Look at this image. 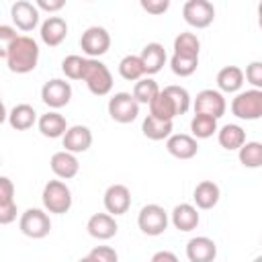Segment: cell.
Listing matches in <instances>:
<instances>
[{
	"instance_id": "obj_30",
	"label": "cell",
	"mask_w": 262,
	"mask_h": 262,
	"mask_svg": "<svg viewBox=\"0 0 262 262\" xmlns=\"http://www.w3.org/2000/svg\"><path fill=\"white\" fill-rule=\"evenodd\" d=\"M217 119L203 115V113H194V117L190 119V133L194 139H209L213 133H217Z\"/></svg>"
},
{
	"instance_id": "obj_1",
	"label": "cell",
	"mask_w": 262,
	"mask_h": 262,
	"mask_svg": "<svg viewBox=\"0 0 262 262\" xmlns=\"http://www.w3.org/2000/svg\"><path fill=\"white\" fill-rule=\"evenodd\" d=\"M0 55L12 74H29L39 63V45L33 37L18 35L8 47H2Z\"/></svg>"
},
{
	"instance_id": "obj_26",
	"label": "cell",
	"mask_w": 262,
	"mask_h": 262,
	"mask_svg": "<svg viewBox=\"0 0 262 262\" xmlns=\"http://www.w3.org/2000/svg\"><path fill=\"white\" fill-rule=\"evenodd\" d=\"M149 115L156 117V119H160V121H174L180 113H178V106H176L174 98H172L166 90H162V92L151 100V104H149Z\"/></svg>"
},
{
	"instance_id": "obj_21",
	"label": "cell",
	"mask_w": 262,
	"mask_h": 262,
	"mask_svg": "<svg viewBox=\"0 0 262 262\" xmlns=\"http://www.w3.org/2000/svg\"><path fill=\"white\" fill-rule=\"evenodd\" d=\"M37 127H39V131H41V135H43V137H49V139L63 137L66 131L70 129L66 117L59 115L57 111H49V113L41 115L39 121H37Z\"/></svg>"
},
{
	"instance_id": "obj_43",
	"label": "cell",
	"mask_w": 262,
	"mask_h": 262,
	"mask_svg": "<svg viewBox=\"0 0 262 262\" xmlns=\"http://www.w3.org/2000/svg\"><path fill=\"white\" fill-rule=\"evenodd\" d=\"M149 262H180V260H178V256H176L174 252H170V250H160V252H156V254L151 256Z\"/></svg>"
},
{
	"instance_id": "obj_44",
	"label": "cell",
	"mask_w": 262,
	"mask_h": 262,
	"mask_svg": "<svg viewBox=\"0 0 262 262\" xmlns=\"http://www.w3.org/2000/svg\"><path fill=\"white\" fill-rule=\"evenodd\" d=\"M258 25H260V29H262V2L258 4Z\"/></svg>"
},
{
	"instance_id": "obj_7",
	"label": "cell",
	"mask_w": 262,
	"mask_h": 262,
	"mask_svg": "<svg viewBox=\"0 0 262 262\" xmlns=\"http://www.w3.org/2000/svg\"><path fill=\"white\" fill-rule=\"evenodd\" d=\"M18 229L23 231V235H27L31 239H43L51 231V219L43 209L33 207V209H27L20 215Z\"/></svg>"
},
{
	"instance_id": "obj_18",
	"label": "cell",
	"mask_w": 262,
	"mask_h": 262,
	"mask_svg": "<svg viewBox=\"0 0 262 262\" xmlns=\"http://www.w3.org/2000/svg\"><path fill=\"white\" fill-rule=\"evenodd\" d=\"M49 166H51V172L59 180H70V178L78 176V172H80V162H78L76 154H70L66 149L55 151L49 160Z\"/></svg>"
},
{
	"instance_id": "obj_41",
	"label": "cell",
	"mask_w": 262,
	"mask_h": 262,
	"mask_svg": "<svg viewBox=\"0 0 262 262\" xmlns=\"http://www.w3.org/2000/svg\"><path fill=\"white\" fill-rule=\"evenodd\" d=\"M66 6L63 0H37V8L39 10H47V12H57Z\"/></svg>"
},
{
	"instance_id": "obj_9",
	"label": "cell",
	"mask_w": 262,
	"mask_h": 262,
	"mask_svg": "<svg viewBox=\"0 0 262 262\" xmlns=\"http://www.w3.org/2000/svg\"><path fill=\"white\" fill-rule=\"evenodd\" d=\"M184 20L194 29H207L215 20V6L209 0H188L182 6Z\"/></svg>"
},
{
	"instance_id": "obj_19",
	"label": "cell",
	"mask_w": 262,
	"mask_h": 262,
	"mask_svg": "<svg viewBox=\"0 0 262 262\" xmlns=\"http://www.w3.org/2000/svg\"><path fill=\"white\" fill-rule=\"evenodd\" d=\"M86 229L94 239H111V237L117 235L119 225H117V221L111 213H94L88 219Z\"/></svg>"
},
{
	"instance_id": "obj_17",
	"label": "cell",
	"mask_w": 262,
	"mask_h": 262,
	"mask_svg": "<svg viewBox=\"0 0 262 262\" xmlns=\"http://www.w3.org/2000/svg\"><path fill=\"white\" fill-rule=\"evenodd\" d=\"M61 143H63L66 151H70V154L88 151L92 145V131L86 125H72L66 131V135L61 137Z\"/></svg>"
},
{
	"instance_id": "obj_10",
	"label": "cell",
	"mask_w": 262,
	"mask_h": 262,
	"mask_svg": "<svg viewBox=\"0 0 262 262\" xmlns=\"http://www.w3.org/2000/svg\"><path fill=\"white\" fill-rule=\"evenodd\" d=\"M192 108L194 113H203V115H209V117H223L225 111H227V102H225V96L223 92L219 90H213V88H205L196 94L194 102H192Z\"/></svg>"
},
{
	"instance_id": "obj_45",
	"label": "cell",
	"mask_w": 262,
	"mask_h": 262,
	"mask_svg": "<svg viewBox=\"0 0 262 262\" xmlns=\"http://www.w3.org/2000/svg\"><path fill=\"white\" fill-rule=\"evenodd\" d=\"M78 262H98V260H94V258H92V256L88 254V256H84V258H80Z\"/></svg>"
},
{
	"instance_id": "obj_2",
	"label": "cell",
	"mask_w": 262,
	"mask_h": 262,
	"mask_svg": "<svg viewBox=\"0 0 262 262\" xmlns=\"http://www.w3.org/2000/svg\"><path fill=\"white\" fill-rule=\"evenodd\" d=\"M41 201H43L45 211L55 213V215H63L72 209V190L63 180H49L43 186Z\"/></svg>"
},
{
	"instance_id": "obj_12",
	"label": "cell",
	"mask_w": 262,
	"mask_h": 262,
	"mask_svg": "<svg viewBox=\"0 0 262 262\" xmlns=\"http://www.w3.org/2000/svg\"><path fill=\"white\" fill-rule=\"evenodd\" d=\"M102 203H104L106 213H111L113 217L125 215L129 211V207H131V190L125 184H111L104 190Z\"/></svg>"
},
{
	"instance_id": "obj_5",
	"label": "cell",
	"mask_w": 262,
	"mask_h": 262,
	"mask_svg": "<svg viewBox=\"0 0 262 262\" xmlns=\"http://www.w3.org/2000/svg\"><path fill=\"white\" fill-rule=\"evenodd\" d=\"M108 115L113 121L121 123V125H127V123H133L139 115V102L133 98L131 92H115L111 98H108Z\"/></svg>"
},
{
	"instance_id": "obj_29",
	"label": "cell",
	"mask_w": 262,
	"mask_h": 262,
	"mask_svg": "<svg viewBox=\"0 0 262 262\" xmlns=\"http://www.w3.org/2000/svg\"><path fill=\"white\" fill-rule=\"evenodd\" d=\"M119 74L123 80L127 82H139L141 78H145V68H143V61L139 55H125L121 61H119Z\"/></svg>"
},
{
	"instance_id": "obj_28",
	"label": "cell",
	"mask_w": 262,
	"mask_h": 262,
	"mask_svg": "<svg viewBox=\"0 0 262 262\" xmlns=\"http://www.w3.org/2000/svg\"><path fill=\"white\" fill-rule=\"evenodd\" d=\"M172 129H174L172 121H160V119H156V117H151V115H147V117L143 119V123H141L143 135H145L147 139H151V141L168 139V137L172 135Z\"/></svg>"
},
{
	"instance_id": "obj_15",
	"label": "cell",
	"mask_w": 262,
	"mask_h": 262,
	"mask_svg": "<svg viewBox=\"0 0 262 262\" xmlns=\"http://www.w3.org/2000/svg\"><path fill=\"white\" fill-rule=\"evenodd\" d=\"M166 149L170 156H174L178 160H190L199 154V143L188 133H172L166 139Z\"/></svg>"
},
{
	"instance_id": "obj_34",
	"label": "cell",
	"mask_w": 262,
	"mask_h": 262,
	"mask_svg": "<svg viewBox=\"0 0 262 262\" xmlns=\"http://www.w3.org/2000/svg\"><path fill=\"white\" fill-rule=\"evenodd\" d=\"M86 59L88 57H82V55H68L63 61H61V72L66 74V78L70 80H82L84 78V70H86Z\"/></svg>"
},
{
	"instance_id": "obj_23",
	"label": "cell",
	"mask_w": 262,
	"mask_h": 262,
	"mask_svg": "<svg viewBox=\"0 0 262 262\" xmlns=\"http://www.w3.org/2000/svg\"><path fill=\"white\" fill-rule=\"evenodd\" d=\"M37 111L27 104V102H20V104H14L10 111H8V125L16 131H27L31 129L35 123H37Z\"/></svg>"
},
{
	"instance_id": "obj_16",
	"label": "cell",
	"mask_w": 262,
	"mask_h": 262,
	"mask_svg": "<svg viewBox=\"0 0 262 262\" xmlns=\"http://www.w3.org/2000/svg\"><path fill=\"white\" fill-rule=\"evenodd\" d=\"M39 35H41V41L45 45H49V47L61 45L66 41V37H68V23H66V18H61V16H47L41 23Z\"/></svg>"
},
{
	"instance_id": "obj_4",
	"label": "cell",
	"mask_w": 262,
	"mask_h": 262,
	"mask_svg": "<svg viewBox=\"0 0 262 262\" xmlns=\"http://www.w3.org/2000/svg\"><path fill=\"white\" fill-rule=\"evenodd\" d=\"M231 113L244 121L262 119V90H242L231 98Z\"/></svg>"
},
{
	"instance_id": "obj_25",
	"label": "cell",
	"mask_w": 262,
	"mask_h": 262,
	"mask_svg": "<svg viewBox=\"0 0 262 262\" xmlns=\"http://www.w3.org/2000/svg\"><path fill=\"white\" fill-rule=\"evenodd\" d=\"M244 70L237 66H225L217 72V86L219 92H239V88L244 86Z\"/></svg>"
},
{
	"instance_id": "obj_42",
	"label": "cell",
	"mask_w": 262,
	"mask_h": 262,
	"mask_svg": "<svg viewBox=\"0 0 262 262\" xmlns=\"http://www.w3.org/2000/svg\"><path fill=\"white\" fill-rule=\"evenodd\" d=\"M16 37H18L16 35V29H12L8 25H0V41L4 43V47H8Z\"/></svg>"
},
{
	"instance_id": "obj_36",
	"label": "cell",
	"mask_w": 262,
	"mask_h": 262,
	"mask_svg": "<svg viewBox=\"0 0 262 262\" xmlns=\"http://www.w3.org/2000/svg\"><path fill=\"white\" fill-rule=\"evenodd\" d=\"M164 90L174 98V102H176L180 115L188 113V108H190V94H188L186 88H182V86H174V84H172V86H166Z\"/></svg>"
},
{
	"instance_id": "obj_38",
	"label": "cell",
	"mask_w": 262,
	"mask_h": 262,
	"mask_svg": "<svg viewBox=\"0 0 262 262\" xmlns=\"http://www.w3.org/2000/svg\"><path fill=\"white\" fill-rule=\"evenodd\" d=\"M88 254L98 262H119V256L111 246H94Z\"/></svg>"
},
{
	"instance_id": "obj_14",
	"label": "cell",
	"mask_w": 262,
	"mask_h": 262,
	"mask_svg": "<svg viewBox=\"0 0 262 262\" xmlns=\"http://www.w3.org/2000/svg\"><path fill=\"white\" fill-rule=\"evenodd\" d=\"M186 258L188 262H215L217 244L207 235H196L186 244Z\"/></svg>"
},
{
	"instance_id": "obj_32",
	"label": "cell",
	"mask_w": 262,
	"mask_h": 262,
	"mask_svg": "<svg viewBox=\"0 0 262 262\" xmlns=\"http://www.w3.org/2000/svg\"><path fill=\"white\" fill-rule=\"evenodd\" d=\"M201 41L194 33H178L174 39V53L184 57H199Z\"/></svg>"
},
{
	"instance_id": "obj_22",
	"label": "cell",
	"mask_w": 262,
	"mask_h": 262,
	"mask_svg": "<svg viewBox=\"0 0 262 262\" xmlns=\"http://www.w3.org/2000/svg\"><path fill=\"white\" fill-rule=\"evenodd\" d=\"M139 57H141V61H143L145 76H154V74H158V72L164 68V63H166V49H164L162 43H156V41H154V43H147V45L141 49Z\"/></svg>"
},
{
	"instance_id": "obj_33",
	"label": "cell",
	"mask_w": 262,
	"mask_h": 262,
	"mask_svg": "<svg viewBox=\"0 0 262 262\" xmlns=\"http://www.w3.org/2000/svg\"><path fill=\"white\" fill-rule=\"evenodd\" d=\"M237 158H239L242 166H246V168H260L262 166V143L260 141H246L239 147Z\"/></svg>"
},
{
	"instance_id": "obj_13",
	"label": "cell",
	"mask_w": 262,
	"mask_h": 262,
	"mask_svg": "<svg viewBox=\"0 0 262 262\" xmlns=\"http://www.w3.org/2000/svg\"><path fill=\"white\" fill-rule=\"evenodd\" d=\"M10 16H12V23L16 25V29H20L25 33L33 31L39 25V8H37V4L27 2V0H16L10 6Z\"/></svg>"
},
{
	"instance_id": "obj_37",
	"label": "cell",
	"mask_w": 262,
	"mask_h": 262,
	"mask_svg": "<svg viewBox=\"0 0 262 262\" xmlns=\"http://www.w3.org/2000/svg\"><path fill=\"white\" fill-rule=\"evenodd\" d=\"M244 76L256 90H262V61H250L246 66Z\"/></svg>"
},
{
	"instance_id": "obj_46",
	"label": "cell",
	"mask_w": 262,
	"mask_h": 262,
	"mask_svg": "<svg viewBox=\"0 0 262 262\" xmlns=\"http://www.w3.org/2000/svg\"><path fill=\"white\" fill-rule=\"evenodd\" d=\"M254 262H262V256H258V258H254Z\"/></svg>"
},
{
	"instance_id": "obj_24",
	"label": "cell",
	"mask_w": 262,
	"mask_h": 262,
	"mask_svg": "<svg viewBox=\"0 0 262 262\" xmlns=\"http://www.w3.org/2000/svg\"><path fill=\"white\" fill-rule=\"evenodd\" d=\"M219 196H221V190L219 186L213 182V180H201L196 186H194V192H192V199H194V205L203 211H209L213 209L217 203H219Z\"/></svg>"
},
{
	"instance_id": "obj_31",
	"label": "cell",
	"mask_w": 262,
	"mask_h": 262,
	"mask_svg": "<svg viewBox=\"0 0 262 262\" xmlns=\"http://www.w3.org/2000/svg\"><path fill=\"white\" fill-rule=\"evenodd\" d=\"M160 92H162V90H160L158 82H156L154 78L145 76V78H141L139 82H135L131 94H133V98H135L139 104H151V100H154Z\"/></svg>"
},
{
	"instance_id": "obj_6",
	"label": "cell",
	"mask_w": 262,
	"mask_h": 262,
	"mask_svg": "<svg viewBox=\"0 0 262 262\" xmlns=\"http://www.w3.org/2000/svg\"><path fill=\"white\" fill-rule=\"evenodd\" d=\"M168 223H170L168 213L164 211V207H160L156 203L141 207V211L137 215V225L145 235H154V237L162 235L168 229Z\"/></svg>"
},
{
	"instance_id": "obj_35",
	"label": "cell",
	"mask_w": 262,
	"mask_h": 262,
	"mask_svg": "<svg viewBox=\"0 0 262 262\" xmlns=\"http://www.w3.org/2000/svg\"><path fill=\"white\" fill-rule=\"evenodd\" d=\"M170 68L176 76L180 78H186V76H192L199 68V57H184V55H172L170 59Z\"/></svg>"
},
{
	"instance_id": "obj_40",
	"label": "cell",
	"mask_w": 262,
	"mask_h": 262,
	"mask_svg": "<svg viewBox=\"0 0 262 262\" xmlns=\"http://www.w3.org/2000/svg\"><path fill=\"white\" fill-rule=\"evenodd\" d=\"M14 203V184L8 176L0 178V205H8Z\"/></svg>"
},
{
	"instance_id": "obj_3",
	"label": "cell",
	"mask_w": 262,
	"mask_h": 262,
	"mask_svg": "<svg viewBox=\"0 0 262 262\" xmlns=\"http://www.w3.org/2000/svg\"><path fill=\"white\" fill-rule=\"evenodd\" d=\"M94 96H106L113 90V74L100 59H86V70L82 78Z\"/></svg>"
},
{
	"instance_id": "obj_8",
	"label": "cell",
	"mask_w": 262,
	"mask_h": 262,
	"mask_svg": "<svg viewBox=\"0 0 262 262\" xmlns=\"http://www.w3.org/2000/svg\"><path fill=\"white\" fill-rule=\"evenodd\" d=\"M80 47L88 59H98L111 49V35L104 27H88L80 37Z\"/></svg>"
},
{
	"instance_id": "obj_39",
	"label": "cell",
	"mask_w": 262,
	"mask_h": 262,
	"mask_svg": "<svg viewBox=\"0 0 262 262\" xmlns=\"http://www.w3.org/2000/svg\"><path fill=\"white\" fill-rule=\"evenodd\" d=\"M139 4H141V8H143L145 12H149V14H154V16L164 14V12L170 8V0H141Z\"/></svg>"
},
{
	"instance_id": "obj_20",
	"label": "cell",
	"mask_w": 262,
	"mask_h": 262,
	"mask_svg": "<svg viewBox=\"0 0 262 262\" xmlns=\"http://www.w3.org/2000/svg\"><path fill=\"white\" fill-rule=\"evenodd\" d=\"M170 221H172V225H174L178 231H192V229H196L201 217H199V211H196L194 205H190V203H180V205H176V207L172 209Z\"/></svg>"
},
{
	"instance_id": "obj_11",
	"label": "cell",
	"mask_w": 262,
	"mask_h": 262,
	"mask_svg": "<svg viewBox=\"0 0 262 262\" xmlns=\"http://www.w3.org/2000/svg\"><path fill=\"white\" fill-rule=\"evenodd\" d=\"M41 100L49 108H53V111L66 106L72 100V86H70V82H66L61 78L47 80L43 84V88H41Z\"/></svg>"
},
{
	"instance_id": "obj_27",
	"label": "cell",
	"mask_w": 262,
	"mask_h": 262,
	"mask_svg": "<svg viewBox=\"0 0 262 262\" xmlns=\"http://www.w3.org/2000/svg\"><path fill=\"white\" fill-rule=\"evenodd\" d=\"M217 141L223 149H229V151L237 149L239 151V147L246 143V131L235 123H227L217 131Z\"/></svg>"
}]
</instances>
